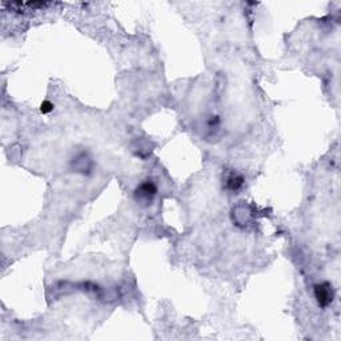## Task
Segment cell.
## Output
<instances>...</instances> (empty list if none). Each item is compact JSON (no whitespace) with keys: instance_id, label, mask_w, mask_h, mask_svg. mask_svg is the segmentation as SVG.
Here are the masks:
<instances>
[{"instance_id":"cell-1","label":"cell","mask_w":341,"mask_h":341,"mask_svg":"<svg viewBox=\"0 0 341 341\" xmlns=\"http://www.w3.org/2000/svg\"><path fill=\"white\" fill-rule=\"evenodd\" d=\"M315 299L317 304L323 308L331 305L334 299V291L331 283H321L315 287Z\"/></svg>"},{"instance_id":"cell-2","label":"cell","mask_w":341,"mask_h":341,"mask_svg":"<svg viewBox=\"0 0 341 341\" xmlns=\"http://www.w3.org/2000/svg\"><path fill=\"white\" fill-rule=\"evenodd\" d=\"M158 194V187L151 180H145L135 191V196L141 203H149Z\"/></svg>"},{"instance_id":"cell-3","label":"cell","mask_w":341,"mask_h":341,"mask_svg":"<svg viewBox=\"0 0 341 341\" xmlns=\"http://www.w3.org/2000/svg\"><path fill=\"white\" fill-rule=\"evenodd\" d=\"M243 185H244V177L236 172L231 173V175L227 177V180H225V187H227L229 191H232V192L239 191Z\"/></svg>"},{"instance_id":"cell-4","label":"cell","mask_w":341,"mask_h":341,"mask_svg":"<svg viewBox=\"0 0 341 341\" xmlns=\"http://www.w3.org/2000/svg\"><path fill=\"white\" fill-rule=\"evenodd\" d=\"M52 109H53V104L51 102H48V100L43 102L42 106H40V112L42 113H49Z\"/></svg>"}]
</instances>
